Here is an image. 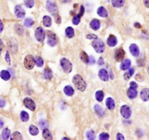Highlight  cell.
I'll return each instance as SVG.
<instances>
[{
	"label": "cell",
	"instance_id": "obj_15",
	"mask_svg": "<svg viewBox=\"0 0 149 140\" xmlns=\"http://www.w3.org/2000/svg\"><path fill=\"white\" fill-rule=\"evenodd\" d=\"M117 42L118 41H117L116 37L114 35H110L107 39V44L111 47H115L117 44Z\"/></svg>",
	"mask_w": 149,
	"mask_h": 140
},
{
	"label": "cell",
	"instance_id": "obj_46",
	"mask_svg": "<svg viewBox=\"0 0 149 140\" xmlns=\"http://www.w3.org/2000/svg\"><path fill=\"white\" fill-rule=\"evenodd\" d=\"M130 87L134 88V89H137V87H138V85H137V83H136L135 81H131L130 83Z\"/></svg>",
	"mask_w": 149,
	"mask_h": 140
},
{
	"label": "cell",
	"instance_id": "obj_13",
	"mask_svg": "<svg viewBox=\"0 0 149 140\" xmlns=\"http://www.w3.org/2000/svg\"><path fill=\"white\" fill-rule=\"evenodd\" d=\"M98 76L103 81H108V79H109L108 73L105 69H100L98 72Z\"/></svg>",
	"mask_w": 149,
	"mask_h": 140
},
{
	"label": "cell",
	"instance_id": "obj_19",
	"mask_svg": "<svg viewBox=\"0 0 149 140\" xmlns=\"http://www.w3.org/2000/svg\"><path fill=\"white\" fill-rule=\"evenodd\" d=\"M105 105H106L107 108L110 110H112L115 108V102L111 97L107 98L106 101H105Z\"/></svg>",
	"mask_w": 149,
	"mask_h": 140
},
{
	"label": "cell",
	"instance_id": "obj_35",
	"mask_svg": "<svg viewBox=\"0 0 149 140\" xmlns=\"http://www.w3.org/2000/svg\"><path fill=\"white\" fill-rule=\"evenodd\" d=\"M11 139L21 140V139H23V137L21 134V133L18 132V131H15V132H14L13 134H12V136H11Z\"/></svg>",
	"mask_w": 149,
	"mask_h": 140
},
{
	"label": "cell",
	"instance_id": "obj_53",
	"mask_svg": "<svg viewBox=\"0 0 149 140\" xmlns=\"http://www.w3.org/2000/svg\"><path fill=\"white\" fill-rule=\"evenodd\" d=\"M143 3L146 8H149V0H143Z\"/></svg>",
	"mask_w": 149,
	"mask_h": 140
},
{
	"label": "cell",
	"instance_id": "obj_14",
	"mask_svg": "<svg viewBox=\"0 0 149 140\" xmlns=\"http://www.w3.org/2000/svg\"><path fill=\"white\" fill-rule=\"evenodd\" d=\"M127 97H128L130 99H134V98L137 97V89H134V88L130 87V88H129L127 91Z\"/></svg>",
	"mask_w": 149,
	"mask_h": 140
},
{
	"label": "cell",
	"instance_id": "obj_44",
	"mask_svg": "<svg viewBox=\"0 0 149 140\" xmlns=\"http://www.w3.org/2000/svg\"><path fill=\"white\" fill-rule=\"evenodd\" d=\"M5 60H6V62L8 63V64H10L11 63L10 57V54L8 52H7L6 54H5Z\"/></svg>",
	"mask_w": 149,
	"mask_h": 140
},
{
	"label": "cell",
	"instance_id": "obj_48",
	"mask_svg": "<svg viewBox=\"0 0 149 140\" xmlns=\"http://www.w3.org/2000/svg\"><path fill=\"white\" fill-rule=\"evenodd\" d=\"M5 104H6V102H5V99L0 97V108H3V107H5Z\"/></svg>",
	"mask_w": 149,
	"mask_h": 140
},
{
	"label": "cell",
	"instance_id": "obj_6",
	"mask_svg": "<svg viewBox=\"0 0 149 140\" xmlns=\"http://www.w3.org/2000/svg\"><path fill=\"white\" fill-rule=\"evenodd\" d=\"M35 37L40 42H43L45 39V32L42 27H37L35 30Z\"/></svg>",
	"mask_w": 149,
	"mask_h": 140
},
{
	"label": "cell",
	"instance_id": "obj_9",
	"mask_svg": "<svg viewBox=\"0 0 149 140\" xmlns=\"http://www.w3.org/2000/svg\"><path fill=\"white\" fill-rule=\"evenodd\" d=\"M24 105L28 109H29L31 111H34L36 109V104L34 102L33 99L31 98L26 97L24 99Z\"/></svg>",
	"mask_w": 149,
	"mask_h": 140
},
{
	"label": "cell",
	"instance_id": "obj_1",
	"mask_svg": "<svg viewBox=\"0 0 149 140\" xmlns=\"http://www.w3.org/2000/svg\"><path fill=\"white\" fill-rule=\"evenodd\" d=\"M73 83L75 87L81 92H84L87 88L86 82L84 81L80 75H75L73 77Z\"/></svg>",
	"mask_w": 149,
	"mask_h": 140
},
{
	"label": "cell",
	"instance_id": "obj_28",
	"mask_svg": "<svg viewBox=\"0 0 149 140\" xmlns=\"http://www.w3.org/2000/svg\"><path fill=\"white\" fill-rule=\"evenodd\" d=\"M11 135V132L10 130L8 128H4L3 131H2V137L3 139H8L10 137Z\"/></svg>",
	"mask_w": 149,
	"mask_h": 140
},
{
	"label": "cell",
	"instance_id": "obj_21",
	"mask_svg": "<svg viewBox=\"0 0 149 140\" xmlns=\"http://www.w3.org/2000/svg\"><path fill=\"white\" fill-rule=\"evenodd\" d=\"M0 77L4 81H8L11 78V75L9 71L6 70H3L0 72Z\"/></svg>",
	"mask_w": 149,
	"mask_h": 140
},
{
	"label": "cell",
	"instance_id": "obj_50",
	"mask_svg": "<svg viewBox=\"0 0 149 140\" xmlns=\"http://www.w3.org/2000/svg\"><path fill=\"white\" fill-rule=\"evenodd\" d=\"M84 13H85V8H84L83 5H82V6L80 7V10H79V15L82 17V15H84Z\"/></svg>",
	"mask_w": 149,
	"mask_h": 140
},
{
	"label": "cell",
	"instance_id": "obj_10",
	"mask_svg": "<svg viewBox=\"0 0 149 140\" xmlns=\"http://www.w3.org/2000/svg\"><path fill=\"white\" fill-rule=\"evenodd\" d=\"M124 56H125V51L122 48H119L116 50L115 54H114V59L117 62H121L124 60Z\"/></svg>",
	"mask_w": 149,
	"mask_h": 140
},
{
	"label": "cell",
	"instance_id": "obj_41",
	"mask_svg": "<svg viewBox=\"0 0 149 140\" xmlns=\"http://www.w3.org/2000/svg\"><path fill=\"white\" fill-rule=\"evenodd\" d=\"M36 65H37L38 67L41 68L44 66V61H43L42 58L41 57H38L36 60Z\"/></svg>",
	"mask_w": 149,
	"mask_h": 140
},
{
	"label": "cell",
	"instance_id": "obj_20",
	"mask_svg": "<svg viewBox=\"0 0 149 140\" xmlns=\"http://www.w3.org/2000/svg\"><path fill=\"white\" fill-rule=\"evenodd\" d=\"M97 13H98L99 16L102 17V18H107L108 15V11L106 10V9L104 7H100L98 9Z\"/></svg>",
	"mask_w": 149,
	"mask_h": 140
},
{
	"label": "cell",
	"instance_id": "obj_59",
	"mask_svg": "<svg viewBox=\"0 0 149 140\" xmlns=\"http://www.w3.org/2000/svg\"><path fill=\"white\" fill-rule=\"evenodd\" d=\"M148 75H149V66H148Z\"/></svg>",
	"mask_w": 149,
	"mask_h": 140
},
{
	"label": "cell",
	"instance_id": "obj_49",
	"mask_svg": "<svg viewBox=\"0 0 149 140\" xmlns=\"http://www.w3.org/2000/svg\"><path fill=\"white\" fill-rule=\"evenodd\" d=\"M116 139L117 140H124V137L120 133H118L116 135Z\"/></svg>",
	"mask_w": 149,
	"mask_h": 140
},
{
	"label": "cell",
	"instance_id": "obj_31",
	"mask_svg": "<svg viewBox=\"0 0 149 140\" xmlns=\"http://www.w3.org/2000/svg\"><path fill=\"white\" fill-rule=\"evenodd\" d=\"M128 70H129L128 71H127L126 73H124V77L125 80H128V79H130V78L133 76V74H134V69L133 68H129Z\"/></svg>",
	"mask_w": 149,
	"mask_h": 140
},
{
	"label": "cell",
	"instance_id": "obj_33",
	"mask_svg": "<svg viewBox=\"0 0 149 140\" xmlns=\"http://www.w3.org/2000/svg\"><path fill=\"white\" fill-rule=\"evenodd\" d=\"M21 119L22 120V121L24 122H27V121L29 120V115H28V112H26V111H21Z\"/></svg>",
	"mask_w": 149,
	"mask_h": 140
},
{
	"label": "cell",
	"instance_id": "obj_51",
	"mask_svg": "<svg viewBox=\"0 0 149 140\" xmlns=\"http://www.w3.org/2000/svg\"><path fill=\"white\" fill-rule=\"evenodd\" d=\"M55 21L56 23L60 24V22H61V18H60V17L59 16V15H56V16H55Z\"/></svg>",
	"mask_w": 149,
	"mask_h": 140
},
{
	"label": "cell",
	"instance_id": "obj_60",
	"mask_svg": "<svg viewBox=\"0 0 149 140\" xmlns=\"http://www.w3.org/2000/svg\"><path fill=\"white\" fill-rule=\"evenodd\" d=\"M63 139H69V138H66V137H65V138H63Z\"/></svg>",
	"mask_w": 149,
	"mask_h": 140
},
{
	"label": "cell",
	"instance_id": "obj_8",
	"mask_svg": "<svg viewBox=\"0 0 149 140\" xmlns=\"http://www.w3.org/2000/svg\"><path fill=\"white\" fill-rule=\"evenodd\" d=\"M47 44L50 47H55L57 44V37L55 34L50 31H47Z\"/></svg>",
	"mask_w": 149,
	"mask_h": 140
},
{
	"label": "cell",
	"instance_id": "obj_58",
	"mask_svg": "<svg viewBox=\"0 0 149 140\" xmlns=\"http://www.w3.org/2000/svg\"><path fill=\"white\" fill-rule=\"evenodd\" d=\"M71 0H62V2H63V3H68V2H70Z\"/></svg>",
	"mask_w": 149,
	"mask_h": 140
},
{
	"label": "cell",
	"instance_id": "obj_42",
	"mask_svg": "<svg viewBox=\"0 0 149 140\" xmlns=\"http://www.w3.org/2000/svg\"><path fill=\"white\" fill-rule=\"evenodd\" d=\"M99 139L100 140H108L109 139V134L107 133H101L99 136Z\"/></svg>",
	"mask_w": 149,
	"mask_h": 140
},
{
	"label": "cell",
	"instance_id": "obj_16",
	"mask_svg": "<svg viewBox=\"0 0 149 140\" xmlns=\"http://www.w3.org/2000/svg\"><path fill=\"white\" fill-rule=\"evenodd\" d=\"M140 97L141 99L144 102H147L149 100V89H143L140 92Z\"/></svg>",
	"mask_w": 149,
	"mask_h": 140
},
{
	"label": "cell",
	"instance_id": "obj_26",
	"mask_svg": "<svg viewBox=\"0 0 149 140\" xmlns=\"http://www.w3.org/2000/svg\"><path fill=\"white\" fill-rule=\"evenodd\" d=\"M63 92L67 96H72L74 94V89L71 86H66L63 89Z\"/></svg>",
	"mask_w": 149,
	"mask_h": 140
},
{
	"label": "cell",
	"instance_id": "obj_25",
	"mask_svg": "<svg viewBox=\"0 0 149 140\" xmlns=\"http://www.w3.org/2000/svg\"><path fill=\"white\" fill-rule=\"evenodd\" d=\"M42 137L43 138L45 139H53V136H52L51 132L50 131V130L47 129V128H44L42 131Z\"/></svg>",
	"mask_w": 149,
	"mask_h": 140
},
{
	"label": "cell",
	"instance_id": "obj_55",
	"mask_svg": "<svg viewBox=\"0 0 149 140\" xmlns=\"http://www.w3.org/2000/svg\"><path fill=\"white\" fill-rule=\"evenodd\" d=\"M2 49H3V44H2V41L0 39V54L2 53Z\"/></svg>",
	"mask_w": 149,
	"mask_h": 140
},
{
	"label": "cell",
	"instance_id": "obj_38",
	"mask_svg": "<svg viewBox=\"0 0 149 140\" xmlns=\"http://www.w3.org/2000/svg\"><path fill=\"white\" fill-rule=\"evenodd\" d=\"M80 59L85 63H87L88 64V60H89V57L87 54L86 52H82L80 53Z\"/></svg>",
	"mask_w": 149,
	"mask_h": 140
},
{
	"label": "cell",
	"instance_id": "obj_57",
	"mask_svg": "<svg viewBox=\"0 0 149 140\" xmlns=\"http://www.w3.org/2000/svg\"><path fill=\"white\" fill-rule=\"evenodd\" d=\"M134 26L137 27V28H141V26H140L138 23H134Z\"/></svg>",
	"mask_w": 149,
	"mask_h": 140
},
{
	"label": "cell",
	"instance_id": "obj_18",
	"mask_svg": "<svg viewBox=\"0 0 149 140\" xmlns=\"http://www.w3.org/2000/svg\"><path fill=\"white\" fill-rule=\"evenodd\" d=\"M89 26H90V28H92V30L97 31V30H98L100 28V21H98V20L94 19L91 21Z\"/></svg>",
	"mask_w": 149,
	"mask_h": 140
},
{
	"label": "cell",
	"instance_id": "obj_23",
	"mask_svg": "<svg viewBox=\"0 0 149 140\" xmlns=\"http://www.w3.org/2000/svg\"><path fill=\"white\" fill-rule=\"evenodd\" d=\"M95 111L97 113V115L100 117H103L105 114V110H104L103 108L99 105H95Z\"/></svg>",
	"mask_w": 149,
	"mask_h": 140
},
{
	"label": "cell",
	"instance_id": "obj_40",
	"mask_svg": "<svg viewBox=\"0 0 149 140\" xmlns=\"http://www.w3.org/2000/svg\"><path fill=\"white\" fill-rule=\"evenodd\" d=\"M24 5L26 8H32L34 6V0H24Z\"/></svg>",
	"mask_w": 149,
	"mask_h": 140
},
{
	"label": "cell",
	"instance_id": "obj_24",
	"mask_svg": "<svg viewBox=\"0 0 149 140\" xmlns=\"http://www.w3.org/2000/svg\"><path fill=\"white\" fill-rule=\"evenodd\" d=\"M125 0H111V4L114 8H121L124 6Z\"/></svg>",
	"mask_w": 149,
	"mask_h": 140
},
{
	"label": "cell",
	"instance_id": "obj_52",
	"mask_svg": "<svg viewBox=\"0 0 149 140\" xmlns=\"http://www.w3.org/2000/svg\"><path fill=\"white\" fill-rule=\"evenodd\" d=\"M98 63L99 66H103V65L104 64V60L102 57H100L99 60H98Z\"/></svg>",
	"mask_w": 149,
	"mask_h": 140
},
{
	"label": "cell",
	"instance_id": "obj_3",
	"mask_svg": "<svg viewBox=\"0 0 149 140\" xmlns=\"http://www.w3.org/2000/svg\"><path fill=\"white\" fill-rule=\"evenodd\" d=\"M60 64L65 73H69L72 71V64L67 58H62L60 61Z\"/></svg>",
	"mask_w": 149,
	"mask_h": 140
},
{
	"label": "cell",
	"instance_id": "obj_43",
	"mask_svg": "<svg viewBox=\"0 0 149 140\" xmlns=\"http://www.w3.org/2000/svg\"><path fill=\"white\" fill-rule=\"evenodd\" d=\"M39 125H40V126L42 128L44 129V128H47V123L45 120L41 119L40 121H39Z\"/></svg>",
	"mask_w": 149,
	"mask_h": 140
},
{
	"label": "cell",
	"instance_id": "obj_45",
	"mask_svg": "<svg viewBox=\"0 0 149 140\" xmlns=\"http://www.w3.org/2000/svg\"><path fill=\"white\" fill-rule=\"evenodd\" d=\"M87 39H98V37L95 34H88V35H87Z\"/></svg>",
	"mask_w": 149,
	"mask_h": 140
},
{
	"label": "cell",
	"instance_id": "obj_36",
	"mask_svg": "<svg viewBox=\"0 0 149 140\" xmlns=\"http://www.w3.org/2000/svg\"><path fill=\"white\" fill-rule=\"evenodd\" d=\"M86 137L89 140H93L95 139V134L94 131L92 130H89V131H87L86 133Z\"/></svg>",
	"mask_w": 149,
	"mask_h": 140
},
{
	"label": "cell",
	"instance_id": "obj_2",
	"mask_svg": "<svg viewBox=\"0 0 149 140\" xmlns=\"http://www.w3.org/2000/svg\"><path fill=\"white\" fill-rule=\"evenodd\" d=\"M92 46L94 48V50L98 53H103L104 50H105V44H104L103 41H102L100 39H95L92 41Z\"/></svg>",
	"mask_w": 149,
	"mask_h": 140
},
{
	"label": "cell",
	"instance_id": "obj_39",
	"mask_svg": "<svg viewBox=\"0 0 149 140\" xmlns=\"http://www.w3.org/2000/svg\"><path fill=\"white\" fill-rule=\"evenodd\" d=\"M80 21H81V16L79 15V14H78V15H74V16L73 17V18H72V23H73V25L75 26H77L78 24L80 23Z\"/></svg>",
	"mask_w": 149,
	"mask_h": 140
},
{
	"label": "cell",
	"instance_id": "obj_22",
	"mask_svg": "<svg viewBox=\"0 0 149 140\" xmlns=\"http://www.w3.org/2000/svg\"><path fill=\"white\" fill-rule=\"evenodd\" d=\"M43 73H44V77L47 80H51L52 78H53V72H52L51 69L48 68H46L44 69Z\"/></svg>",
	"mask_w": 149,
	"mask_h": 140
},
{
	"label": "cell",
	"instance_id": "obj_32",
	"mask_svg": "<svg viewBox=\"0 0 149 140\" xmlns=\"http://www.w3.org/2000/svg\"><path fill=\"white\" fill-rule=\"evenodd\" d=\"M95 98H96V99L98 101V102H102V101L103 100V98H104L103 92L100 90L96 92V93H95Z\"/></svg>",
	"mask_w": 149,
	"mask_h": 140
},
{
	"label": "cell",
	"instance_id": "obj_56",
	"mask_svg": "<svg viewBox=\"0 0 149 140\" xmlns=\"http://www.w3.org/2000/svg\"><path fill=\"white\" fill-rule=\"evenodd\" d=\"M3 126H4V123H3V121H2V120L0 119V128H2V127H3Z\"/></svg>",
	"mask_w": 149,
	"mask_h": 140
},
{
	"label": "cell",
	"instance_id": "obj_30",
	"mask_svg": "<svg viewBox=\"0 0 149 140\" xmlns=\"http://www.w3.org/2000/svg\"><path fill=\"white\" fill-rule=\"evenodd\" d=\"M66 35L68 38H73L74 37V30L72 27H68L66 29Z\"/></svg>",
	"mask_w": 149,
	"mask_h": 140
},
{
	"label": "cell",
	"instance_id": "obj_37",
	"mask_svg": "<svg viewBox=\"0 0 149 140\" xmlns=\"http://www.w3.org/2000/svg\"><path fill=\"white\" fill-rule=\"evenodd\" d=\"M34 24V21L30 18H26V19L25 20V21H24V26H25L26 27H27V28H30V27L32 26Z\"/></svg>",
	"mask_w": 149,
	"mask_h": 140
},
{
	"label": "cell",
	"instance_id": "obj_5",
	"mask_svg": "<svg viewBox=\"0 0 149 140\" xmlns=\"http://www.w3.org/2000/svg\"><path fill=\"white\" fill-rule=\"evenodd\" d=\"M46 8L47 11L53 15H56L58 13V7L55 2L53 0H47L46 2Z\"/></svg>",
	"mask_w": 149,
	"mask_h": 140
},
{
	"label": "cell",
	"instance_id": "obj_27",
	"mask_svg": "<svg viewBox=\"0 0 149 140\" xmlns=\"http://www.w3.org/2000/svg\"><path fill=\"white\" fill-rule=\"evenodd\" d=\"M43 24L45 27H50L52 25V19L50 16H45L43 17Z\"/></svg>",
	"mask_w": 149,
	"mask_h": 140
},
{
	"label": "cell",
	"instance_id": "obj_54",
	"mask_svg": "<svg viewBox=\"0 0 149 140\" xmlns=\"http://www.w3.org/2000/svg\"><path fill=\"white\" fill-rule=\"evenodd\" d=\"M4 29V26H3V23L2 21L0 20V33H2V31Z\"/></svg>",
	"mask_w": 149,
	"mask_h": 140
},
{
	"label": "cell",
	"instance_id": "obj_29",
	"mask_svg": "<svg viewBox=\"0 0 149 140\" xmlns=\"http://www.w3.org/2000/svg\"><path fill=\"white\" fill-rule=\"evenodd\" d=\"M40 132V130L36 126L31 125L29 126V133L32 136H37Z\"/></svg>",
	"mask_w": 149,
	"mask_h": 140
},
{
	"label": "cell",
	"instance_id": "obj_11",
	"mask_svg": "<svg viewBox=\"0 0 149 140\" xmlns=\"http://www.w3.org/2000/svg\"><path fill=\"white\" fill-rule=\"evenodd\" d=\"M15 14L17 18H24L25 17L26 12L24 8L21 5H16L15 7Z\"/></svg>",
	"mask_w": 149,
	"mask_h": 140
},
{
	"label": "cell",
	"instance_id": "obj_47",
	"mask_svg": "<svg viewBox=\"0 0 149 140\" xmlns=\"http://www.w3.org/2000/svg\"><path fill=\"white\" fill-rule=\"evenodd\" d=\"M95 58H94V57H89V60H88V64L89 65H93L94 63H95Z\"/></svg>",
	"mask_w": 149,
	"mask_h": 140
},
{
	"label": "cell",
	"instance_id": "obj_34",
	"mask_svg": "<svg viewBox=\"0 0 149 140\" xmlns=\"http://www.w3.org/2000/svg\"><path fill=\"white\" fill-rule=\"evenodd\" d=\"M15 32L18 34V35H23L24 33V29L22 27V26H21L20 24H16L15 26Z\"/></svg>",
	"mask_w": 149,
	"mask_h": 140
},
{
	"label": "cell",
	"instance_id": "obj_17",
	"mask_svg": "<svg viewBox=\"0 0 149 140\" xmlns=\"http://www.w3.org/2000/svg\"><path fill=\"white\" fill-rule=\"evenodd\" d=\"M130 66H131V60H129V59H125L121 63L120 68L122 70H127L130 68Z\"/></svg>",
	"mask_w": 149,
	"mask_h": 140
},
{
	"label": "cell",
	"instance_id": "obj_7",
	"mask_svg": "<svg viewBox=\"0 0 149 140\" xmlns=\"http://www.w3.org/2000/svg\"><path fill=\"white\" fill-rule=\"evenodd\" d=\"M120 112H121V115H122L123 118L128 119V118H130L132 115L131 108L127 105H122L121 108H120Z\"/></svg>",
	"mask_w": 149,
	"mask_h": 140
},
{
	"label": "cell",
	"instance_id": "obj_12",
	"mask_svg": "<svg viewBox=\"0 0 149 140\" xmlns=\"http://www.w3.org/2000/svg\"><path fill=\"white\" fill-rule=\"evenodd\" d=\"M130 53L132 54L134 57H138L140 55V50L137 44H132L130 46Z\"/></svg>",
	"mask_w": 149,
	"mask_h": 140
},
{
	"label": "cell",
	"instance_id": "obj_4",
	"mask_svg": "<svg viewBox=\"0 0 149 140\" xmlns=\"http://www.w3.org/2000/svg\"><path fill=\"white\" fill-rule=\"evenodd\" d=\"M36 64V60L34 57L31 54L26 56L25 59H24V66L28 70H31L34 68V66Z\"/></svg>",
	"mask_w": 149,
	"mask_h": 140
}]
</instances>
